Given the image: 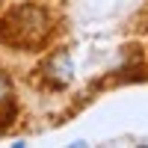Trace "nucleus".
<instances>
[{
  "instance_id": "nucleus-2",
  "label": "nucleus",
  "mask_w": 148,
  "mask_h": 148,
  "mask_svg": "<svg viewBox=\"0 0 148 148\" xmlns=\"http://www.w3.org/2000/svg\"><path fill=\"white\" fill-rule=\"evenodd\" d=\"M47 80L53 86H68L74 80V62H71L68 51H56L47 59Z\"/></svg>"
},
{
  "instance_id": "nucleus-1",
  "label": "nucleus",
  "mask_w": 148,
  "mask_h": 148,
  "mask_svg": "<svg viewBox=\"0 0 148 148\" xmlns=\"http://www.w3.org/2000/svg\"><path fill=\"white\" fill-rule=\"evenodd\" d=\"M47 33H51V15L36 3L15 6L0 18V39L12 47H39Z\"/></svg>"
}]
</instances>
